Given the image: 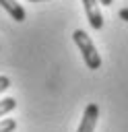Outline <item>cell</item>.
Returning a JSON list of instances; mask_svg holds the SVG:
<instances>
[{
	"label": "cell",
	"mask_w": 128,
	"mask_h": 132,
	"mask_svg": "<svg viewBox=\"0 0 128 132\" xmlns=\"http://www.w3.org/2000/svg\"><path fill=\"white\" fill-rule=\"evenodd\" d=\"M83 6H85V14L89 19V25L99 31L103 27V16H101V10H99V0H83Z\"/></svg>",
	"instance_id": "cell-2"
},
{
	"label": "cell",
	"mask_w": 128,
	"mask_h": 132,
	"mask_svg": "<svg viewBox=\"0 0 128 132\" xmlns=\"http://www.w3.org/2000/svg\"><path fill=\"white\" fill-rule=\"evenodd\" d=\"M97 118H99V107L95 103H89L85 107V113H83V120H81L76 132H93L95 124H97Z\"/></svg>",
	"instance_id": "cell-3"
},
{
	"label": "cell",
	"mask_w": 128,
	"mask_h": 132,
	"mask_svg": "<svg viewBox=\"0 0 128 132\" xmlns=\"http://www.w3.org/2000/svg\"><path fill=\"white\" fill-rule=\"evenodd\" d=\"M0 6H2L17 23H23V21H25V8H23L17 0H0Z\"/></svg>",
	"instance_id": "cell-4"
},
{
	"label": "cell",
	"mask_w": 128,
	"mask_h": 132,
	"mask_svg": "<svg viewBox=\"0 0 128 132\" xmlns=\"http://www.w3.org/2000/svg\"><path fill=\"white\" fill-rule=\"evenodd\" d=\"M8 87H10V78L2 74V76H0V93H2V91H6Z\"/></svg>",
	"instance_id": "cell-7"
},
{
	"label": "cell",
	"mask_w": 128,
	"mask_h": 132,
	"mask_svg": "<svg viewBox=\"0 0 128 132\" xmlns=\"http://www.w3.org/2000/svg\"><path fill=\"white\" fill-rule=\"evenodd\" d=\"M72 39H74L76 47L81 50V54H83V60H85L87 68H91V70L101 68V56H99V52H97L95 43L91 41V37H89L83 29H76V31L72 33Z\"/></svg>",
	"instance_id": "cell-1"
},
{
	"label": "cell",
	"mask_w": 128,
	"mask_h": 132,
	"mask_svg": "<svg viewBox=\"0 0 128 132\" xmlns=\"http://www.w3.org/2000/svg\"><path fill=\"white\" fill-rule=\"evenodd\" d=\"M14 107H17V101H14L12 97H6V99H2V101H0V118H2V116H6L8 111H12Z\"/></svg>",
	"instance_id": "cell-5"
},
{
	"label": "cell",
	"mask_w": 128,
	"mask_h": 132,
	"mask_svg": "<svg viewBox=\"0 0 128 132\" xmlns=\"http://www.w3.org/2000/svg\"><path fill=\"white\" fill-rule=\"evenodd\" d=\"M17 128V122L12 120V118H4L2 122H0V132H12Z\"/></svg>",
	"instance_id": "cell-6"
},
{
	"label": "cell",
	"mask_w": 128,
	"mask_h": 132,
	"mask_svg": "<svg viewBox=\"0 0 128 132\" xmlns=\"http://www.w3.org/2000/svg\"><path fill=\"white\" fill-rule=\"evenodd\" d=\"M99 2H101V4H103V6H109V4H111V2H114V0H99Z\"/></svg>",
	"instance_id": "cell-9"
},
{
	"label": "cell",
	"mask_w": 128,
	"mask_h": 132,
	"mask_svg": "<svg viewBox=\"0 0 128 132\" xmlns=\"http://www.w3.org/2000/svg\"><path fill=\"white\" fill-rule=\"evenodd\" d=\"M29 2H45V0H29Z\"/></svg>",
	"instance_id": "cell-10"
},
{
	"label": "cell",
	"mask_w": 128,
	"mask_h": 132,
	"mask_svg": "<svg viewBox=\"0 0 128 132\" xmlns=\"http://www.w3.org/2000/svg\"><path fill=\"white\" fill-rule=\"evenodd\" d=\"M118 14H120V19H122V21H126V23H128V8H122Z\"/></svg>",
	"instance_id": "cell-8"
}]
</instances>
